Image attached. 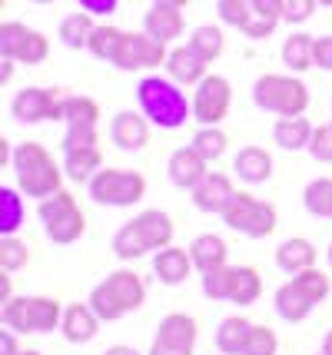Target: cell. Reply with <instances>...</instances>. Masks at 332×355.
Segmentation results:
<instances>
[{
	"label": "cell",
	"instance_id": "obj_1",
	"mask_svg": "<svg viewBox=\"0 0 332 355\" xmlns=\"http://www.w3.org/2000/svg\"><path fill=\"white\" fill-rule=\"evenodd\" d=\"M173 219L166 216L163 209H143L137 216L123 223L116 236H113V256L123 259V263H133V259H143L146 252H159L173 243Z\"/></svg>",
	"mask_w": 332,
	"mask_h": 355
},
{
	"label": "cell",
	"instance_id": "obj_2",
	"mask_svg": "<svg viewBox=\"0 0 332 355\" xmlns=\"http://www.w3.org/2000/svg\"><path fill=\"white\" fill-rule=\"evenodd\" d=\"M10 170L17 176V189L30 200H47L57 189H64V176L67 173L53 163L47 146L40 143H17L14 153H10Z\"/></svg>",
	"mask_w": 332,
	"mask_h": 355
},
{
	"label": "cell",
	"instance_id": "obj_3",
	"mask_svg": "<svg viewBox=\"0 0 332 355\" xmlns=\"http://www.w3.org/2000/svg\"><path fill=\"white\" fill-rule=\"evenodd\" d=\"M143 116L159 130H180L193 116V103H186V93L176 80L166 77H143L137 87Z\"/></svg>",
	"mask_w": 332,
	"mask_h": 355
},
{
	"label": "cell",
	"instance_id": "obj_4",
	"mask_svg": "<svg viewBox=\"0 0 332 355\" xmlns=\"http://www.w3.org/2000/svg\"><path fill=\"white\" fill-rule=\"evenodd\" d=\"M90 309L103 319V322H116L130 312H137L146 302V286L133 269H116L103 282H96L90 289Z\"/></svg>",
	"mask_w": 332,
	"mask_h": 355
},
{
	"label": "cell",
	"instance_id": "obj_5",
	"mask_svg": "<svg viewBox=\"0 0 332 355\" xmlns=\"http://www.w3.org/2000/svg\"><path fill=\"white\" fill-rule=\"evenodd\" d=\"M0 319L7 329H14L17 336H40V332L60 329L64 306L53 295H14V299L3 302Z\"/></svg>",
	"mask_w": 332,
	"mask_h": 355
},
{
	"label": "cell",
	"instance_id": "obj_6",
	"mask_svg": "<svg viewBox=\"0 0 332 355\" xmlns=\"http://www.w3.org/2000/svg\"><path fill=\"white\" fill-rule=\"evenodd\" d=\"M253 103L276 116H302L309 110V87L299 77L263 73L253 83Z\"/></svg>",
	"mask_w": 332,
	"mask_h": 355
},
{
	"label": "cell",
	"instance_id": "obj_7",
	"mask_svg": "<svg viewBox=\"0 0 332 355\" xmlns=\"http://www.w3.org/2000/svg\"><path fill=\"white\" fill-rule=\"evenodd\" d=\"M37 213H40L47 239H53L57 246H70L87 232V216H83V209L77 206V196L70 189H57L53 196L40 200Z\"/></svg>",
	"mask_w": 332,
	"mask_h": 355
},
{
	"label": "cell",
	"instance_id": "obj_8",
	"mask_svg": "<svg viewBox=\"0 0 332 355\" xmlns=\"http://www.w3.org/2000/svg\"><path fill=\"white\" fill-rule=\"evenodd\" d=\"M222 223L233 232L250 236V239H266L279 226V213H276L272 202H263V200H256L253 193L236 189V196L222 209Z\"/></svg>",
	"mask_w": 332,
	"mask_h": 355
},
{
	"label": "cell",
	"instance_id": "obj_9",
	"mask_svg": "<svg viewBox=\"0 0 332 355\" xmlns=\"http://www.w3.org/2000/svg\"><path fill=\"white\" fill-rule=\"evenodd\" d=\"M90 189V200L96 206H116V209H123V206H137V202L146 196V180H143V173L137 170H100L87 183Z\"/></svg>",
	"mask_w": 332,
	"mask_h": 355
},
{
	"label": "cell",
	"instance_id": "obj_10",
	"mask_svg": "<svg viewBox=\"0 0 332 355\" xmlns=\"http://www.w3.org/2000/svg\"><path fill=\"white\" fill-rule=\"evenodd\" d=\"M0 57L27 63V67H40L50 57V40L27 24L3 20L0 24Z\"/></svg>",
	"mask_w": 332,
	"mask_h": 355
},
{
	"label": "cell",
	"instance_id": "obj_11",
	"mask_svg": "<svg viewBox=\"0 0 332 355\" xmlns=\"http://www.w3.org/2000/svg\"><path fill=\"white\" fill-rule=\"evenodd\" d=\"M233 107V87L220 73H206L193 93V120L200 126H220Z\"/></svg>",
	"mask_w": 332,
	"mask_h": 355
},
{
	"label": "cell",
	"instance_id": "obj_12",
	"mask_svg": "<svg viewBox=\"0 0 332 355\" xmlns=\"http://www.w3.org/2000/svg\"><path fill=\"white\" fill-rule=\"evenodd\" d=\"M64 96L57 87H24L10 100V113H14L20 123H44V120H60V107H64Z\"/></svg>",
	"mask_w": 332,
	"mask_h": 355
},
{
	"label": "cell",
	"instance_id": "obj_13",
	"mask_svg": "<svg viewBox=\"0 0 332 355\" xmlns=\"http://www.w3.org/2000/svg\"><path fill=\"white\" fill-rule=\"evenodd\" d=\"M166 44L157 40V37H150V33H123V44L116 50V60L113 67H120V70H153L159 63H166Z\"/></svg>",
	"mask_w": 332,
	"mask_h": 355
},
{
	"label": "cell",
	"instance_id": "obj_14",
	"mask_svg": "<svg viewBox=\"0 0 332 355\" xmlns=\"http://www.w3.org/2000/svg\"><path fill=\"white\" fill-rule=\"evenodd\" d=\"M110 143L123 153H140L150 143V120L133 110H120L110 120Z\"/></svg>",
	"mask_w": 332,
	"mask_h": 355
},
{
	"label": "cell",
	"instance_id": "obj_15",
	"mask_svg": "<svg viewBox=\"0 0 332 355\" xmlns=\"http://www.w3.org/2000/svg\"><path fill=\"white\" fill-rule=\"evenodd\" d=\"M166 170H170V180H173V186H180V189H196V186L206 180V173H209V159H206L196 146H180V150H173L170 153V163H166Z\"/></svg>",
	"mask_w": 332,
	"mask_h": 355
},
{
	"label": "cell",
	"instance_id": "obj_16",
	"mask_svg": "<svg viewBox=\"0 0 332 355\" xmlns=\"http://www.w3.org/2000/svg\"><path fill=\"white\" fill-rule=\"evenodd\" d=\"M236 196V186L233 180L226 176V173H206V180L196 189H193V206L200 209V213H216L222 216V209L229 206V200Z\"/></svg>",
	"mask_w": 332,
	"mask_h": 355
},
{
	"label": "cell",
	"instance_id": "obj_17",
	"mask_svg": "<svg viewBox=\"0 0 332 355\" xmlns=\"http://www.w3.org/2000/svg\"><path fill=\"white\" fill-rule=\"evenodd\" d=\"M100 322H103V319L90 309V302H73V306H64L60 332H64L67 342H73V345H87V342L96 339Z\"/></svg>",
	"mask_w": 332,
	"mask_h": 355
},
{
	"label": "cell",
	"instance_id": "obj_18",
	"mask_svg": "<svg viewBox=\"0 0 332 355\" xmlns=\"http://www.w3.org/2000/svg\"><path fill=\"white\" fill-rule=\"evenodd\" d=\"M193 256L190 249L183 246H170L159 249L157 256H153V272H157V279L163 282V286H180V282H186V279L193 276Z\"/></svg>",
	"mask_w": 332,
	"mask_h": 355
},
{
	"label": "cell",
	"instance_id": "obj_19",
	"mask_svg": "<svg viewBox=\"0 0 332 355\" xmlns=\"http://www.w3.org/2000/svg\"><path fill=\"white\" fill-rule=\"evenodd\" d=\"M143 31L157 37L163 44H173L176 37H183L186 20H183V7H166V3H153V10L143 17Z\"/></svg>",
	"mask_w": 332,
	"mask_h": 355
},
{
	"label": "cell",
	"instance_id": "obj_20",
	"mask_svg": "<svg viewBox=\"0 0 332 355\" xmlns=\"http://www.w3.org/2000/svg\"><path fill=\"white\" fill-rule=\"evenodd\" d=\"M103 170V150L100 143H87V146H67L64 150V173L77 183H90L96 173Z\"/></svg>",
	"mask_w": 332,
	"mask_h": 355
},
{
	"label": "cell",
	"instance_id": "obj_21",
	"mask_svg": "<svg viewBox=\"0 0 332 355\" xmlns=\"http://www.w3.org/2000/svg\"><path fill=\"white\" fill-rule=\"evenodd\" d=\"M206 67H209V60H203L190 44L170 50V57H166V73H170V80L183 83V87H196V83L206 77Z\"/></svg>",
	"mask_w": 332,
	"mask_h": 355
},
{
	"label": "cell",
	"instance_id": "obj_22",
	"mask_svg": "<svg viewBox=\"0 0 332 355\" xmlns=\"http://www.w3.org/2000/svg\"><path fill=\"white\" fill-rule=\"evenodd\" d=\"M233 173L250 186L266 183L269 176H272V156L263 146H243L236 153V159H233Z\"/></svg>",
	"mask_w": 332,
	"mask_h": 355
},
{
	"label": "cell",
	"instance_id": "obj_23",
	"mask_svg": "<svg viewBox=\"0 0 332 355\" xmlns=\"http://www.w3.org/2000/svg\"><path fill=\"white\" fill-rule=\"evenodd\" d=\"M263 295V276L256 272L253 266H233L229 269V293H226V302L233 306H253Z\"/></svg>",
	"mask_w": 332,
	"mask_h": 355
},
{
	"label": "cell",
	"instance_id": "obj_24",
	"mask_svg": "<svg viewBox=\"0 0 332 355\" xmlns=\"http://www.w3.org/2000/svg\"><path fill=\"white\" fill-rule=\"evenodd\" d=\"M196 336H200V329H196V319H193V315H186V312H170V315L159 319V329L153 339L180 345V349H196Z\"/></svg>",
	"mask_w": 332,
	"mask_h": 355
},
{
	"label": "cell",
	"instance_id": "obj_25",
	"mask_svg": "<svg viewBox=\"0 0 332 355\" xmlns=\"http://www.w3.org/2000/svg\"><path fill=\"white\" fill-rule=\"evenodd\" d=\"M272 302H276V312H279L283 322H302V319H309V312L316 309V302L302 293L292 279L276 289V299H272Z\"/></svg>",
	"mask_w": 332,
	"mask_h": 355
},
{
	"label": "cell",
	"instance_id": "obj_26",
	"mask_svg": "<svg viewBox=\"0 0 332 355\" xmlns=\"http://www.w3.org/2000/svg\"><path fill=\"white\" fill-rule=\"evenodd\" d=\"M316 246L309 243V239H302V236H292V239H286V243H279V249H276V266L283 269V272H289V276H296V272H302V269H309V266H316Z\"/></svg>",
	"mask_w": 332,
	"mask_h": 355
},
{
	"label": "cell",
	"instance_id": "obj_27",
	"mask_svg": "<svg viewBox=\"0 0 332 355\" xmlns=\"http://www.w3.org/2000/svg\"><path fill=\"white\" fill-rule=\"evenodd\" d=\"M313 130H316V126L309 123L306 116H279L276 126H272V139H276V146L296 153V150H309Z\"/></svg>",
	"mask_w": 332,
	"mask_h": 355
},
{
	"label": "cell",
	"instance_id": "obj_28",
	"mask_svg": "<svg viewBox=\"0 0 332 355\" xmlns=\"http://www.w3.org/2000/svg\"><path fill=\"white\" fill-rule=\"evenodd\" d=\"M190 256H193V266H196L200 272H209V269H216V266H226L229 249H226V239H222V236L203 232V236H196L190 243Z\"/></svg>",
	"mask_w": 332,
	"mask_h": 355
},
{
	"label": "cell",
	"instance_id": "obj_29",
	"mask_svg": "<svg viewBox=\"0 0 332 355\" xmlns=\"http://www.w3.org/2000/svg\"><path fill=\"white\" fill-rule=\"evenodd\" d=\"M96 24H94V14H87V10H77V14L64 17V24H60V44L67 50H87L90 46V37H94Z\"/></svg>",
	"mask_w": 332,
	"mask_h": 355
},
{
	"label": "cell",
	"instance_id": "obj_30",
	"mask_svg": "<svg viewBox=\"0 0 332 355\" xmlns=\"http://www.w3.org/2000/svg\"><path fill=\"white\" fill-rule=\"evenodd\" d=\"M250 329H253V322L243 319V315L222 319L220 329H216V349H220L222 355H243V345L250 339Z\"/></svg>",
	"mask_w": 332,
	"mask_h": 355
},
{
	"label": "cell",
	"instance_id": "obj_31",
	"mask_svg": "<svg viewBox=\"0 0 332 355\" xmlns=\"http://www.w3.org/2000/svg\"><path fill=\"white\" fill-rule=\"evenodd\" d=\"M313 46H316V37H313V33H292V37H286L283 63L292 73H302V70L316 67V63H313Z\"/></svg>",
	"mask_w": 332,
	"mask_h": 355
},
{
	"label": "cell",
	"instance_id": "obj_32",
	"mask_svg": "<svg viewBox=\"0 0 332 355\" xmlns=\"http://www.w3.org/2000/svg\"><path fill=\"white\" fill-rule=\"evenodd\" d=\"M60 120L67 126H100V107L90 96H64V107H60Z\"/></svg>",
	"mask_w": 332,
	"mask_h": 355
},
{
	"label": "cell",
	"instance_id": "obj_33",
	"mask_svg": "<svg viewBox=\"0 0 332 355\" xmlns=\"http://www.w3.org/2000/svg\"><path fill=\"white\" fill-rule=\"evenodd\" d=\"M24 226V196L14 186L0 189V236H14Z\"/></svg>",
	"mask_w": 332,
	"mask_h": 355
},
{
	"label": "cell",
	"instance_id": "obj_34",
	"mask_svg": "<svg viewBox=\"0 0 332 355\" xmlns=\"http://www.w3.org/2000/svg\"><path fill=\"white\" fill-rule=\"evenodd\" d=\"M190 46L203 57V60H220L222 50H226V37H222L220 27H213V24H203V27H196L190 33Z\"/></svg>",
	"mask_w": 332,
	"mask_h": 355
},
{
	"label": "cell",
	"instance_id": "obj_35",
	"mask_svg": "<svg viewBox=\"0 0 332 355\" xmlns=\"http://www.w3.org/2000/svg\"><path fill=\"white\" fill-rule=\"evenodd\" d=\"M123 33L127 31H120V27H110V24H96V31L94 37H90V53H94L96 60H107L113 63L116 60V50H120V44H123Z\"/></svg>",
	"mask_w": 332,
	"mask_h": 355
},
{
	"label": "cell",
	"instance_id": "obj_36",
	"mask_svg": "<svg viewBox=\"0 0 332 355\" xmlns=\"http://www.w3.org/2000/svg\"><path fill=\"white\" fill-rule=\"evenodd\" d=\"M306 209L319 219H332V180H313L302 189Z\"/></svg>",
	"mask_w": 332,
	"mask_h": 355
},
{
	"label": "cell",
	"instance_id": "obj_37",
	"mask_svg": "<svg viewBox=\"0 0 332 355\" xmlns=\"http://www.w3.org/2000/svg\"><path fill=\"white\" fill-rule=\"evenodd\" d=\"M292 282H296V286H299L302 293L309 295L316 306H319V302H326V299H329V293H332V279L326 276L319 266H309V269L296 272V276H292Z\"/></svg>",
	"mask_w": 332,
	"mask_h": 355
},
{
	"label": "cell",
	"instance_id": "obj_38",
	"mask_svg": "<svg viewBox=\"0 0 332 355\" xmlns=\"http://www.w3.org/2000/svg\"><path fill=\"white\" fill-rule=\"evenodd\" d=\"M193 146L200 150V153L213 163V159H220L226 153V146H229V137L222 133L220 126H200L196 130V137H193Z\"/></svg>",
	"mask_w": 332,
	"mask_h": 355
},
{
	"label": "cell",
	"instance_id": "obj_39",
	"mask_svg": "<svg viewBox=\"0 0 332 355\" xmlns=\"http://www.w3.org/2000/svg\"><path fill=\"white\" fill-rule=\"evenodd\" d=\"M30 263V249L27 243H20L17 236H0V269L3 272H17Z\"/></svg>",
	"mask_w": 332,
	"mask_h": 355
},
{
	"label": "cell",
	"instance_id": "obj_40",
	"mask_svg": "<svg viewBox=\"0 0 332 355\" xmlns=\"http://www.w3.org/2000/svg\"><path fill=\"white\" fill-rule=\"evenodd\" d=\"M216 14L226 27H236V31H246L250 20H253V0H220L216 3Z\"/></svg>",
	"mask_w": 332,
	"mask_h": 355
},
{
	"label": "cell",
	"instance_id": "obj_41",
	"mask_svg": "<svg viewBox=\"0 0 332 355\" xmlns=\"http://www.w3.org/2000/svg\"><path fill=\"white\" fill-rule=\"evenodd\" d=\"M279 352V336L269 325H256L250 329V339L243 345V355H276Z\"/></svg>",
	"mask_w": 332,
	"mask_h": 355
},
{
	"label": "cell",
	"instance_id": "obj_42",
	"mask_svg": "<svg viewBox=\"0 0 332 355\" xmlns=\"http://www.w3.org/2000/svg\"><path fill=\"white\" fill-rule=\"evenodd\" d=\"M229 269H233V266H216V269L203 272L206 299H213V302H222V299H226V293H229Z\"/></svg>",
	"mask_w": 332,
	"mask_h": 355
},
{
	"label": "cell",
	"instance_id": "obj_43",
	"mask_svg": "<svg viewBox=\"0 0 332 355\" xmlns=\"http://www.w3.org/2000/svg\"><path fill=\"white\" fill-rule=\"evenodd\" d=\"M309 153H313V159H319V163H332V123L316 126V130H313Z\"/></svg>",
	"mask_w": 332,
	"mask_h": 355
},
{
	"label": "cell",
	"instance_id": "obj_44",
	"mask_svg": "<svg viewBox=\"0 0 332 355\" xmlns=\"http://www.w3.org/2000/svg\"><path fill=\"white\" fill-rule=\"evenodd\" d=\"M319 0H286V14L283 20L292 27V24H306L309 17H313V10H316Z\"/></svg>",
	"mask_w": 332,
	"mask_h": 355
},
{
	"label": "cell",
	"instance_id": "obj_45",
	"mask_svg": "<svg viewBox=\"0 0 332 355\" xmlns=\"http://www.w3.org/2000/svg\"><path fill=\"white\" fill-rule=\"evenodd\" d=\"M87 143H100V130L96 126H67V137L60 143V150H67V146H87Z\"/></svg>",
	"mask_w": 332,
	"mask_h": 355
},
{
	"label": "cell",
	"instance_id": "obj_46",
	"mask_svg": "<svg viewBox=\"0 0 332 355\" xmlns=\"http://www.w3.org/2000/svg\"><path fill=\"white\" fill-rule=\"evenodd\" d=\"M286 14V0H253V17L256 20H269L279 24Z\"/></svg>",
	"mask_w": 332,
	"mask_h": 355
},
{
	"label": "cell",
	"instance_id": "obj_47",
	"mask_svg": "<svg viewBox=\"0 0 332 355\" xmlns=\"http://www.w3.org/2000/svg\"><path fill=\"white\" fill-rule=\"evenodd\" d=\"M313 63L319 70H332V37H319L313 46Z\"/></svg>",
	"mask_w": 332,
	"mask_h": 355
},
{
	"label": "cell",
	"instance_id": "obj_48",
	"mask_svg": "<svg viewBox=\"0 0 332 355\" xmlns=\"http://www.w3.org/2000/svg\"><path fill=\"white\" fill-rule=\"evenodd\" d=\"M80 7L87 10V14L94 17H110L116 7H120V0H77Z\"/></svg>",
	"mask_w": 332,
	"mask_h": 355
},
{
	"label": "cell",
	"instance_id": "obj_49",
	"mask_svg": "<svg viewBox=\"0 0 332 355\" xmlns=\"http://www.w3.org/2000/svg\"><path fill=\"white\" fill-rule=\"evenodd\" d=\"M272 31H276V24H269V20H250V27H246V37H250V40H266V37H272Z\"/></svg>",
	"mask_w": 332,
	"mask_h": 355
},
{
	"label": "cell",
	"instance_id": "obj_50",
	"mask_svg": "<svg viewBox=\"0 0 332 355\" xmlns=\"http://www.w3.org/2000/svg\"><path fill=\"white\" fill-rule=\"evenodd\" d=\"M146 355H193V349H180V345H170V342L153 339V345H150V352Z\"/></svg>",
	"mask_w": 332,
	"mask_h": 355
},
{
	"label": "cell",
	"instance_id": "obj_51",
	"mask_svg": "<svg viewBox=\"0 0 332 355\" xmlns=\"http://www.w3.org/2000/svg\"><path fill=\"white\" fill-rule=\"evenodd\" d=\"M14 336H17L14 329H7V325H3V332H0V355H17V352H20Z\"/></svg>",
	"mask_w": 332,
	"mask_h": 355
},
{
	"label": "cell",
	"instance_id": "obj_52",
	"mask_svg": "<svg viewBox=\"0 0 332 355\" xmlns=\"http://www.w3.org/2000/svg\"><path fill=\"white\" fill-rule=\"evenodd\" d=\"M103 355H140V352H137L133 345H110Z\"/></svg>",
	"mask_w": 332,
	"mask_h": 355
},
{
	"label": "cell",
	"instance_id": "obj_53",
	"mask_svg": "<svg viewBox=\"0 0 332 355\" xmlns=\"http://www.w3.org/2000/svg\"><path fill=\"white\" fill-rule=\"evenodd\" d=\"M14 63L17 60H7V57H3V73H0V83H10V77H14Z\"/></svg>",
	"mask_w": 332,
	"mask_h": 355
},
{
	"label": "cell",
	"instance_id": "obj_54",
	"mask_svg": "<svg viewBox=\"0 0 332 355\" xmlns=\"http://www.w3.org/2000/svg\"><path fill=\"white\" fill-rule=\"evenodd\" d=\"M322 355H332V329L326 332V339H322Z\"/></svg>",
	"mask_w": 332,
	"mask_h": 355
},
{
	"label": "cell",
	"instance_id": "obj_55",
	"mask_svg": "<svg viewBox=\"0 0 332 355\" xmlns=\"http://www.w3.org/2000/svg\"><path fill=\"white\" fill-rule=\"evenodd\" d=\"M153 3H166V7H186L190 0H153Z\"/></svg>",
	"mask_w": 332,
	"mask_h": 355
},
{
	"label": "cell",
	"instance_id": "obj_56",
	"mask_svg": "<svg viewBox=\"0 0 332 355\" xmlns=\"http://www.w3.org/2000/svg\"><path fill=\"white\" fill-rule=\"evenodd\" d=\"M17 355H44V352H37V349H20Z\"/></svg>",
	"mask_w": 332,
	"mask_h": 355
},
{
	"label": "cell",
	"instance_id": "obj_57",
	"mask_svg": "<svg viewBox=\"0 0 332 355\" xmlns=\"http://www.w3.org/2000/svg\"><path fill=\"white\" fill-rule=\"evenodd\" d=\"M319 3H322V7H332V0H319Z\"/></svg>",
	"mask_w": 332,
	"mask_h": 355
},
{
	"label": "cell",
	"instance_id": "obj_58",
	"mask_svg": "<svg viewBox=\"0 0 332 355\" xmlns=\"http://www.w3.org/2000/svg\"><path fill=\"white\" fill-rule=\"evenodd\" d=\"M33 3H53V0H33Z\"/></svg>",
	"mask_w": 332,
	"mask_h": 355
},
{
	"label": "cell",
	"instance_id": "obj_59",
	"mask_svg": "<svg viewBox=\"0 0 332 355\" xmlns=\"http://www.w3.org/2000/svg\"><path fill=\"white\" fill-rule=\"evenodd\" d=\"M329 266H332V243H329Z\"/></svg>",
	"mask_w": 332,
	"mask_h": 355
}]
</instances>
